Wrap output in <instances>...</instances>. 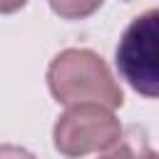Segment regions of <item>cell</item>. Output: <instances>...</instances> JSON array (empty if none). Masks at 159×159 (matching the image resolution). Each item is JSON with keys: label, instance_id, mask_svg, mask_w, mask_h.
<instances>
[{"label": "cell", "instance_id": "obj_1", "mask_svg": "<svg viewBox=\"0 0 159 159\" xmlns=\"http://www.w3.org/2000/svg\"><path fill=\"white\" fill-rule=\"evenodd\" d=\"M47 84L62 104H102L122 107V89L114 82L107 62L92 50H62L47 67Z\"/></svg>", "mask_w": 159, "mask_h": 159}, {"label": "cell", "instance_id": "obj_2", "mask_svg": "<svg viewBox=\"0 0 159 159\" xmlns=\"http://www.w3.org/2000/svg\"><path fill=\"white\" fill-rule=\"evenodd\" d=\"M117 70L134 92L159 99V7L127 25L117 45Z\"/></svg>", "mask_w": 159, "mask_h": 159}, {"label": "cell", "instance_id": "obj_3", "mask_svg": "<svg viewBox=\"0 0 159 159\" xmlns=\"http://www.w3.org/2000/svg\"><path fill=\"white\" fill-rule=\"evenodd\" d=\"M55 147L65 157L104 152L122 139L119 119L102 104H75L55 124Z\"/></svg>", "mask_w": 159, "mask_h": 159}, {"label": "cell", "instance_id": "obj_4", "mask_svg": "<svg viewBox=\"0 0 159 159\" xmlns=\"http://www.w3.org/2000/svg\"><path fill=\"white\" fill-rule=\"evenodd\" d=\"M104 0H50L52 10L65 20H82L89 17L94 10H99Z\"/></svg>", "mask_w": 159, "mask_h": 159}, {"label": "cell", "instance_id": "obj_5", "mask_svg": "<svg viewBox=\"0 0 159 159\" xmlns=\"http://www.w3.org/2000/svg\"><path fill=\"white\" fill-rule=\"evenodd\" d=\"M102 159H154V152L147 147V142L142 137H137V132L124 139L119 147H114L109 154H104Z\"/></svg>", "mask_w": 159, "mask_h": 159}, {"label": "cell", "instance_id": "obj_6", "mask_svg": "<svg viewBox=\"0 0 159 159\" xmlns=\"http://www.w3.org/2000/svg\"><path fill=\"white\" fill-rule=\"evenodd\" d=\"M0 159H35L27 149L15 144H0Z\"/></svg>", "mask_w": 159, "mask_h": 159}, {"label": "cell", "instance_id": "obj_7", "mask_svg": "<svg viewBox=\"0 0 159 159\" xmlns=\"http://www.w3.org/2000/svg\"><path fill=\"white\" fill-rule=\"evenodd\" d=\"M27 0H0V12H15L25 5Z\"/></svg>", "mask_w": 159, "mask_h": 159}, {"label": "cell", "instance_id": "obj_8", "mask_svg": "<svg viewBox=\"0 0 159 159\" xmlns=\"http://www.w3.org/2000/svg\"><path fill=\"white\" fill-rule=\"evenodd\" d=\"M154 159H159V154H154Z\"/></svg>", "mask_w": 159, "mask_h": 159}]
</instances>
